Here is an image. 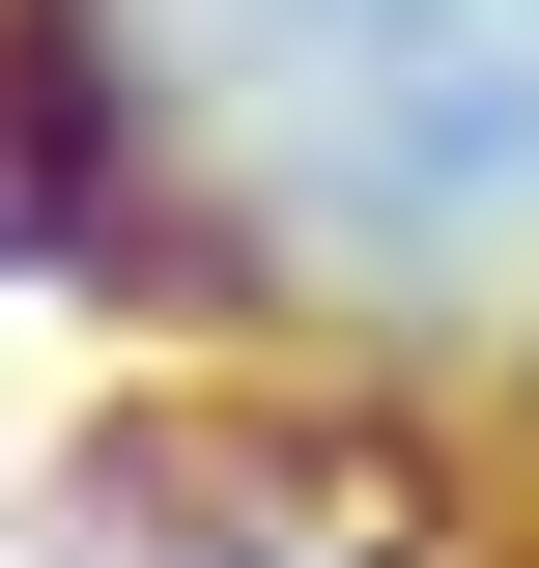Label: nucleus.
Wrapping results in <instances>:
<instances>
[{
  "mask_svg": "<svg viewBox=\"0 0 539 568\" xmlns=\"http://www.w3.org/2000/svg\"><path fill=\"white\" fill-rule=\"evenodd\" d=\"M171 29L256 114V200H313L340 256L398 284L539 256V0H171Z\"/></svg>",
  "mask_w": 539,
  "mask_h": 568,
  "instance_id": "1",
  "label": "nucleus"
}]
</instances>
